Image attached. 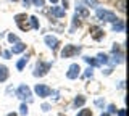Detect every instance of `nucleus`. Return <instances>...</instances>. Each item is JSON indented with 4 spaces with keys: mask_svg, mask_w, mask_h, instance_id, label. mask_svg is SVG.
<instances>
[{
    "mask_svg": "<svg viewBox=\"0 0 129 116\" xmlns=\"http://www.w3.org/2000/svg\"><path fill=\"white\" fill-rule=\"evenodd\" d=\"M29 23H31V26L34 27V29H39V19L36 18V16H31L29 18Z\"/></svg>",
    "mask_w": 129,
    "mask_h": 116,
    "instance_id": "19",
    "label": "nucleus"
},
{
    "mask_svg": "<svg viewBox=\"0 0 129 116\" xmlns=\"http://www.w3.org/2000/svg\"><path fill=\"white\" fill-rule=\"evenodd\" d=\"M97 60H99L100 65H108V63H110V58H108V55H105V53H99Z\"/></svg>",
    "mask_w": 129,
    "mask_h": 116,
    "instance_id": "14",
    "label": "nucleus"
},
{
    "mask_svg": "<svg viewBox=\"0 0 129 116\" xmlns=\"http://www.w3.org/2000/svg\"><path fill=\"white\" fill-rule=\"evenodd\" d=\"M27 60H29V57H27V55H26V57H23V58H21V60H19V61H18V63H16V68H18V69H19V71H21V69H23V68H24V66H26V63H27Z\"/></svg>",
    "mask_w": 129,
    "mask_h": 116,
    "instance_id": "17",
    "label": "nucleus"
},
{
    "mask_svg": "<svg viewBox=\"0 0 129 116\" xmlns=\"http://www.w3.org/2000/svg\"><path fill=\"white\" fill-rule=\"evenodd\" d=\"M92 71H94V69H92V66H90V68H87L86 73H84V78H92Z\"/></svg>",
    "mask_w": 129,
    "mask_h": 116,
    "instance_id": "26",
    "label": "nucleus"
},
{
    "mask_svg": "<svg viewBox=\"0 0 129 116\" xmlns=\"http://www.w3.org/2000/svg\"><path fill=\"white\" fill-rule=\"evenodd\" d=\"M23 2H24V5H26V7H29V5H32V3H31V0H23Z\"/></svg>",
    "mask_w": 129,
    "mask_h": 116,
    "instance_id": "30",
    "label": "nucleus"
},
{
    "mask_svg": "<svg viewBox=\"0 0 129 116\" xmlns=\"http://www.w3.org/2000/svg\"><path fill=\"white\" fill-rule=\"evenodd\" d=\"M82 2L89 7H99V0H82Z\"/></svg>",
    "mask_w": 129,
    "mask_h": 116,
    "instance_id": "20",
    "label": "nucleus"
},
{
    "mask_svg": "<svg viewBox=\"0 0 129 116\" xmlns=\"http://www.w3.org/2000/svg\"><path fill=\"white\" fill-rule=\"evenodd\" d=\"M31 3H34L36 7H44V3H45V0H31Z\"/></svg>",
    "mask_w": 129,
    "mask_h": 116,
    "instance_id": "24",
    "label": "nucleus"
},
{
    "mask_svg": "<svg viewBox=\"0 0 129 116\" xmlns=\"http://www.w3.org/2000/svg\"><path fill=\"white\" fill-rule=\"evenodd\" d=\"M113 31H115V32H123L124 31V21L123 19H116V21L113 23Z\"/></svg>",
    "mask_w": 129,
    "mask_h": 116,
    "instance_id": "12",
    "label": "nucleus"
},
{
    "mask_svg": "<svg viewBox=\"0 0 129 116\" xmlns=\"http://www.w3.org/2000/svg\"><path fill=\"white\" fill-rule=\"evenodd\" d=\"M8 116H18V114H16V113H10V114H8Z\"/></svg>",
    "mask_w": 129,
    "mask_h": 116,
    "instance_id": "33",
    "label": "nucleus"
},
{
    "mask_svg": "<svg viewBox=\"0 0 129 116\" xmlns=\"http://www.w3.org/2000/svg\"><path fill=\"white\" fill-rule=\"evenodd\" d=\"M78 116H92V111L90 110H81L78 113Z\"/></svg>",
    "mask_w": 129,
    "mask_h": 116,
    "instance_id": "22",
    "label": "nucleus"
},
{
    "mask_svg": "<svg viewBox=\"0 0 129 116\" xmlns=\"http://www.w3.org/2000/svg\"><path fill=\"white\" fill-rule=\"evenodd\" d=\"M84 103H86V98H84L82 95H79V97H76V100H74V106H82Z\"/></svg>",
    "mask_w": 129,
    "mask_h": 116,
    "instance_id": "18",
    "label": "nucleus"
},
{
    "mask_svg": "<svg viewBox=\"0 0 129 116\" xmlns=\"http://www.w3.org/2000/svg\"><path fill=\"white\" fill-rule=\"evenodd\" d=\"M26 50V44L23 42H16L13 47H11V53H21V52Z\"/></svg>",
    "mask_w": 129,
    "mask_h": 116,
    "instance_id": "10",
    "label": "nucleus"
},
{
    "mask_svg": "<svg viewBox=\"0 0 129 116\" xmlns=\"http://www.w3.org/2000/svg\"><path fill=\"white\" fill-rule=\"evenodd\" d=\"M50 2H52V3H56V2H58V0H50Z\"/></svg>",
    "mask_w": 129,
    "mask_h": 116,
    "instance_id": "35",
    "label": "nucleus"
},
{
    "mask_svg": "<svg viewBox=\"0 0 129 116\" xmlns=\"http://www.w3.org/2000/svg\"><path fill=\"white\" fill-rule=\"evenodd\" d=\"M19 113H21L23 116H26V114H27V106L24 105V103H23L21 106H19Z\"/></svg>",
    "mask_w": 129,
    "mask_h": 116,
    "instance_id": "23",
    "label": "nucleus"
},
{
    "mask_svg": "<svg viewBox=\"0 0 129 116\" xmlns=\"http://www.w3.org/2000/svg\"><path fill=\"white\" fill-rule=\"evenodd\" d=\"M8 42H11V44H13V42H18V37H16L15 34H8Z\"/></svg>",
    "mask_w": 129,
    "mask_h": 116,
    "instance_id": "25",
    "label": "nucleus"
},
{
    "mask_svg": "<svg viewBox=\"0 0 129 116\" xmlns=\"http://www.w3.org/2000/svg\"><path fill=\"white\" fill-rule=\"evenodd\" d=\"M3 57H5V58H10L11 57V52H3Z\"/></svg>",
    "mask_w": 129,
    "mask_h": 116,
    "instance_id": "29",
    "label": "nucleus"
},
{
    "mask_svg": "<svg viewBox=\"0 0 129 116\" xmlns=\"http://www.w3.org/2000/svg\"><path fill=\"white\" fill-rule=\"evenodd\" d=\"M44 41H45V44H47L48 47H50L52 50H55L56 47H58V44H60V42H58V39L53 37V35H45V39H44Z\"/></svg>",
    "mask_w": 129,
    "mask_h": 116,
    "instance_id": "8",
    "label": "nucleus"
},
{
    "mask_svg": "<svg viewBox=\"0 0 129 116\" xmlns=\"http://www.w3.org/2000/svg\"><path fill=\"white\" fill-rule=\"evenodd\" d=\"M13 2H18V0H13Z\"/></svg>",
    "mask_w": 129,
    "mask_h": 116,
    "instance_id": "36",
    "label": "nucleus"
},
{
    "mask_svg": "<svg viewBox=\"0 0 129 116\" xmlns=\"http://www.w3.org/2000/svg\"><path fill=\"white\" fill-rule=\"evenodd\" d=\"M102 116H110V114H108V113H102Z\"/></svg>",
    "mask_w": 129,
    "mask_h": 116,
    "instance_id": "34",
    "label": "nucleus"
},
{
    "mask_svg": "<svg viewBox=\"0 0 129 116\" xmlns=\"http://www.w3.org/2000/svg\"><path fill=\"white\" fill-rule=\"evenodd\" d=\"M34 92L39 95V97H48V95L52 94L50 87L44 86V84H37V86H36V89H34Z\"/></svg>",
    "mask_w": 129,
    "mask_h": 116,
    "instance_id": "5",
    "label": "nucleus"
},
{
    "mask_svg": "<svg viewBox=\"0 0 129 116\" xmlns=\"http://www.w3.org/2000/svg\"><path fill=\"white\" fill-rule=\"evenodd\" d=\"M64 13H66V10L61 8V7H52V15H53V16L61 18V16H64Z\"/></svg>",
    "mask_w": 129,
    "mask_h": 116,
    "instance_id": "13",
    "label": "nucleus"
},
{
    "mask_svg": "<svg viewBox=\"0 0 129 116\" xmlns=\"http://www.w3.org/2000/svg\"><path fill=\"white\" fill-rule=\"evenodd\" d=\"M7 78H8V69H7V66H0V82L7 81Z\"/></svg>",
    "mask_w": 129,
    "mask_h": 116,
    "instance_id": "15",
    "label": "nucleus"
},
{
    "mask_svg": "<svg viewBox=\"0 0 129 116\" xmlns=\"http://www.w3.org/2000/svg\"><path fill=\"white\" fill-rule=\"evenodd\" d=\"M90 31H92V35H94V39H95V41H100V39L103 37V31L100 29V27L92 26V27H90Z\"/></svg>",
    "mask_w": 129,
    "mask_h": 116,
    "instance_id": "11",
    "label": "nucleus"
},
{
    "mask_svg": "<svg viewBox=\"0 0 129 116\" xmlns=\"http://www.w3.org/2000/svg\"><path fill=\"white\" fill-rule=\"evenodd\" d=\"M18 97L21 98V100H24V98H31V89L27 86H19L18 87Z\"/></svg>",
    "mask_w": 129,
    "mask_h": 116,
    "instance_id": "7",
    "label": "nucleus"
},
{
    "mask_svg": "<svg viewBox=\"0 0 129 116\" xmlns=\"http://www.w3.org/2000/svg\"><path fill=\"white\" fill-rule=\"evenodd\" d=\"M48 108H50V106H48L47 103H45V105H42V110H44V111H48Z\"/></svg>",
    "mask_w": 129,
    "mask_h": 116,
    "instance_id": "32",
    "label": "nucleus"
},
{
    "mask_svg": "<svg viewBox=\"0 0 129 116\" xmlns=\"http://www.w3.org/2000/svg\"><path fill=\"white\" fill-rule=\"evenodd\" d=\"M108 111H110V113H116V108L113 105H110V106H108Z\"/></svg>",
    "mask_w": 129,
    "mask_h": 116,
    "instance_id": "28",
    "label": "nucleus"
},
{
    "mask_svg": "<svg viewBox=\"0 0 129 116\" xmlns=\"http://www.w3.org/2000/svg\"><path fill=\"white\" fill-rule=\"evenodd\" d=\"M84 61H86L89 66H100V63H99V60H97V58H90V57H86V58H84Z\"/></svg>",
    "mask_w": 129,
    "mask_h": 116,
    "instance_id": "16",
    "label": "nucleus"
},
{
    "mask_svg": "<svg viewBox=\"0 0 129 116\" xmlns=\"http://www.w3.org/2000/svg\"><path fill=\"white\" fill-rule=\"evenodd\" d=\"M116 113H118V116H126V110H118Z\"/></svg>",
    "mask_w": 129,
    "mask_h": 116,
    "instance_id": "27",
    "label": "nucleus"
},
{
    "mask_svg": "<svg viewBox=\"0 0 129 116\" xmlns=\"http://www.w3.org/2000/svg\"><path fill=\"white\" fill-rule=\"evenodd\" d=\"M48 69H50V63L39 61V63H37V66H36L34 76H36V78H42V76H45V74L48 73Z\"/></svg>",
    "mask_w": 129,
    "mask_h": 116,
    "instance_id": "4",
    "label": "nucleus"
},
{
    "mask_svg": "<svg viewBox=\"0 0 129 116\" xmlns=\"http://www.w3.org/2000/svg\"><path fill=\"white\" fill-rule=\"evenodd\" d=\"M81 47H78V45H64V49L61 50V57L63 58H70V57H73V55H78V53H81Z\"/></svg>",
    "mask_w": 129,
    "mask_h": 116,
    "instance_id": "3",
    "label": "nucleus"
},
{
    "mask_svg": "<svg viewBox=\"0 0 129 116\" xmlns=\"http://www.w3.org/2000/svg\"><path fill=\"white\" fill-rule=\"evenodd\" d=\"M68 2H70V0H63V8L66 10V7H68Z\"/></svg>",
    "mask_w": 129,
    "mask_h": 116,
    "instance_id": "31",
    "label": "nucleus"
},
{
    "mask_svg": "<svg viewBox=\"0 0 129 116\" xmlns=\"http://www.w3.org/2000/svg\"><path fill=\"white\" fill-rule=\"evenodd\" d=\"M97 18L102 19V21H108V23H115L118 19L113 11H108V10H103V8H97Z\"/></svg>",
    "mask_w": 129,
    "mask_h": 116,
    "instance_id": "1",
    "label": "nucleus"
},
{
    "mask_svg": "<svg viewBox=\"0 0 129 116\" xmlns=\"http://www.w3.org/2000/svg\"><path fill=\"white\" fill-rule=\"evenodd\" d=\"M76 15H81L82 18H87L89 16V10L82 5V3H78V5H76Z\"/></svg>",
    "mask_w": 129,
    "mask_h": 116,
    "instance_id": "9",
    "label": "nucleus"
},
{
    "mask_svg": "<svg viewBox=\"0 0 129 116\" xmlns=\"http://www.w3.org/2000/svg\"><path fill=\"white\" fill-rule=\"evenodd\" d=\"M118 10L119 11H126V3H124V0H118Z\"/></svg>",
    "mask_w": 129,
    "mask_h": 116,
    "instance_id": "21",
    "label": "nucleus"
},
{
    "mask_svg": "<svg viewBox=\"0 0 129 116\" xmlns=\"http://www.w3.org/2000/svg\"><path fill=\"white\" fill-rule=\"evenodd\" d=\"M15 21H16V24L19 26V29L21 31H29V27H31V23H29V18L26 16V15H16L15 16Z\"/></svg>",
    "mask_w": 129,
    "mask_h": 116,
    "instance_id": "2",
    "label": "nucleus"
},
{
    "mask_svg": "<svg viewBox=\"0 0 129 116\" xmlns=\"http://www.w3.org/2000/svg\"><path fill=\"white\" fill-rule=\"evenodd\" d=\"M79 74H81V68H79V65H76V63H73V65L70 66V69H68V73H66L68 79H76V78H78Z\"/></svg>",
    "mask_w": 129,
    "mask_h": 116,
    "instance_id": "6",
    "label": "nucleus"
}]
</instances>
